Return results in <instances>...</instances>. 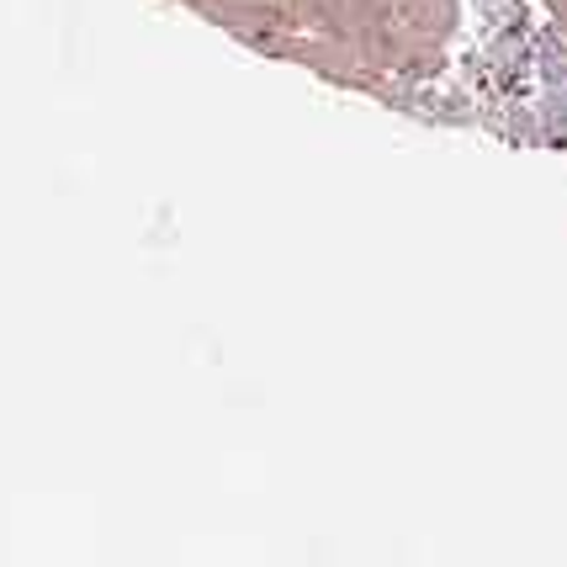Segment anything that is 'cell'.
<instances>
[{
  "instance_id": "cell-1",
  "label": "cell",
  "mask_w": 567,
  "mask_h": 567,
  "mask_svg": "<svg viewBox=\"0 0 567 567\" xmlns=\"http://www.w3.org/2000/svg\"><path fill=\"white\" fill-rule=\"evenodd\" d=\"M551 17H557V27H563V38H567V0H551Z\"/></svg>"
}]
</instances>
